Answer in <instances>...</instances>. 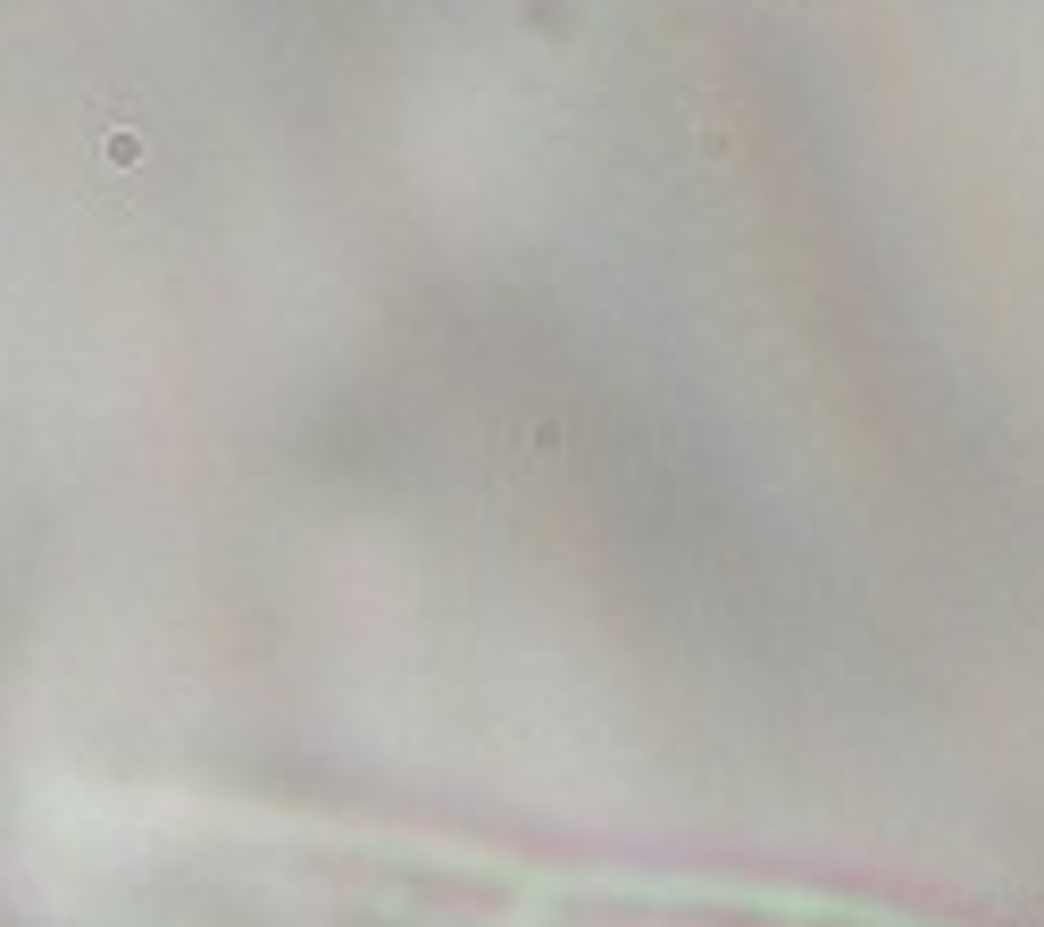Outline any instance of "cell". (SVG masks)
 Here are the masks:
<instances>
[{
  "label": "cell",
  "instance_id": "6da1fadb",
  "mask_svg": "<svg viewBox=\"0 0 1044 927\" xmlns=\"http://www.w3.org/2000/svg\"><path fill=\"white\" fill-rule=\"evenodd\" d=\"M67 927H919L794 894L552 869L142 794L51 844Z\"/></svg>",
  "mask_w": 1044,
  "mask_h": 927
}]
</instances>
